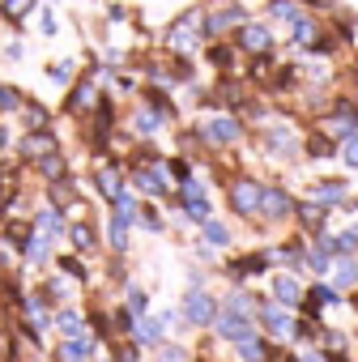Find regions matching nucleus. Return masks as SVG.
<instances>
[{"mask_svg": "<svg viewBox=\"0 0 358 362\" xmlns=\"http://www.w3.org/2000/svg\"><path fill=\"white\" fill-rule=\"evenodd\" d=\"M218 337H226V341H243V337H252V311H243V307H226V315H218Z\"/></svg>", "mask_w": 358, "mask_h": 362, "instance_id": "obj_1", "label": "nucleus"}, {"mask_svg": "<svg viewBox=\"0 0 358 362\" xmlns=\"http://www.w3.org/2000/svg\"><path fill=\"white\" fill-rule=\"evenodd\" d=\"M184 315H188L192 324H214V320H218V298H209L205 290H197V294H188Z\"/></svg>", "mask_w": 358, "mask_h": 362, "instance_id": "obj_2", "label": "nucleus"}, {"mask_svg": "<svg viewBox=\"0 0 358 362\" xmlns=\"http://www.w3.org/2000/svg\"><path fill=\"white\" fill-rule=\"evenodd\" d=\"M205 141H209V145H235V141H239V119H235V115L209 119V124H205Z\"/></svg>", "mask_w": 358, "mask_h": 362, "instance_id": "obj_3", "label": "nucleus"}, {"mask_svg": "<svg viewBox=\"0 0 358 362\" xmlns=\"http://www.w3.org/2000/svg\"><path fill=\"white\" fill-rule=\"evenodd\" d=\"M47 153H56V136L52 132H30V136H22V158H47Z\"/></svg>", "mask_w": 358, "mask_h": 362, "instance_id": "obj_4", "label": "nucleus"}, {"mask_svg": "<svg viewBox=\"0 0 358 362\" xmlns=\"http://www.w3.org/2000/svg\"><path fill=\"white\" fill-rule=\"evenodd\" d=\"M231 205L239 209V214H260V188L256 184H235V192H231Z\"/></svg>", "mask_w": 358, "mask_h": 362, "instance_id": "obj_5", "label": "nucleus"}, {"mask_svg": "<svg viewBox=\"0 0 358 362\" xmlns=\"http://www.w3.org/2000/svg\"><path fill=\"white\" fill-rule=\"evenodd\" d=\"M294 205H290V197L286 192H277V188H260V214L265 218H286Z\"/></svg>", "mask_w": 358, "mask_h": 362, "instance_id": "obj_6", "label": "nucleus"}, {"mask_svg": "<svg viewBox=\"0 0 358 362\" xmlns=\"http://www.w3.org/2000/svg\"><path fill=\"white\" fill-rule=\"evenodd\" d=\"M94 349H98V341L77 332V337H69V345L60 349V358H64V362H90V358H94Z\"/></svg>", "mask_w": 358, "mask_h": 362, "instance_id": "obj_7", "label": "nucleus"}, {"mask_svg": "<svg viewBox=\"0 0 358 362\" xmlns=\"http://www.w3.org/2000/svg\"><path fill=\"white\" fill-rule=\"evenodd\" d=\"M260 320L273 328V337H294V320H290L286 311H277V307H269V303H265V307H260Z\"/></svg>", "mask_w": 358, "mask_h": 362, "instance_id": "obj_8", "label": "nucleus"}, {"mask_svg": "<svg viewBox=\"0 0 358 362\" xmlns=\"http://www.w3.org/2000/svg\"><path fill=\"white\" fill-rule=\"evenodd\" d=\"M273 290H277V303H286V307H299V303H303V286H299L294 277H277Z\"/></svg>", "mask_w": 358, "mask_h": 362, "instance_id": "obj_9", "label": "nucleus"}, {"mask_svg": "<svg viewBox=\"0 0 358 362\" xmlns=\"http://www.w3.org/2000/svg\"><path fill=\"white\" fill-rule=\"evenodd\" d=\"M171 43H175L179 52H188V47H197V18H188V22H179V26L171 30Z\"/></svg>", "mask_w": 358, "mask_h": 362, "instance_id": "obj_10", "label": "nucleus"}, {"mask_svg": "<svg viewBox=\"0 0 358 362\" xmlns=\"http://www.w3.org/2000/svg\"><path fill=\"white\" fill-rule=\"evenodd\" d=\"M137 184H141L149 197H162V192H166V179H162L158 170H137Z\"/></svg>", "mask_w": 358, "mask_h": 362, "instance_id": "obj_11", "label": "nucleus"}, {"mask_svg": "<svg viewBox=\"0 0 358 362\" xmlns=\"http://www.w3.org/2000/svg\"><path fill=\"white\" fill-rule=\"evenodd\" d=\"M243 47L265 52V47H269V30H265V26H243Z\"/></svg>", "mask_w": 358, "mask_h": 362, "instance_id": "obj_12", "label": "nucleus"}, {"mask_svg": "<svg viewBox=\"0 0 358 362\" xmlns=\"http://www.w3.org/2000/svg\"><path fill=\"white\" fill-rule=\"evenodd\" d=\"M341 197H345V188H341V184H320V188L311 192V201H316V205H337Z\"/></svg>", "mask_w": 358, "mask_h": 362, "instance_id": "obj_13", "label": "nucleus"}, {"mask_svg": "<svg viewBox=\"0 0 358 362\" xmlns=\"http://www.w3.org/2000/svg\"><path fill=\"white\" fill-rule=\"evenodd\" d=\"M56 332L77 337V332H81V315H77V311H60V315H56Z\"/></svg>", "mask_w": 358, "mask_h": 362, "instance_id": "obj_14", "label": "nucleus"}, {"mask_svg": "<svg viewBox=\"0 0 358 362\" xmlns=\"http://www.w3.org/2000/svg\"><path fill=\"white\" fill-rule=\"evenodd\" d=\"M137 337H141L145 345H158V341H162V320H141V324H137Z\"/></svg>", "mask_w": 358, "mask_h": 362, "instance_id": "obj_15", "label": "nucleus"}, {"mask_svg": "<svg viewBox=\"0 0 358 362\" xmlns=\"http://www.w3.org/2000/svg\"><path fill=\"white\" fill-rule=\"evenodd\" d=\"M98 188H103L111 201H120V197H124V188H120V175H115V170H103V175H98Z\"/></svg>", "mask_w": 358, "mask_h": 362, "instance_id": "obj_16", "label": "nucleus"}, {"mask_svg": "<svg viewBox=\"0 0 358 362\" xmlns=\"http://www.w3.org/2000/svg\"><path fill=\"white\" fill-rule=\"evenodd\" d=\"M158 128H162V115H154V111H141V115H137V132L149 136V132H158Z\"/></svg>", "mask_w": 358, "mask_h": 362, "instance_id": "obj_17", "label": "nucleus"}, {"mask_svg": "<svg viewBox=\"0 0 358 362\" xmlns=\"http://www.w3.org/2000/svg\"><path fill=\"white\" fill-rule=\"evenodd\" d=\"M39 170H43L47 179H52V175L60 179V175H64V158H56V153H47V158H39Z\"/></svg>", "mask_w": 358, "mask_h": 362, "instance_id": "obj_18", "label": "nucleus"}, {"mask_svg": "<svg viewBox=\"0 0 358 362\" xmlns=\"http://www.w3.org/2000/svg\"><path fill=\"white\" fill-rule=\"evenodd\" d=\"M205 239H209L214 247H226V243H231V230L218 226V222H209V226H205Z\"/></svg>", "mask_w": 358, "mask_h": 362, "instance_id": "obj_19", "label": "nucleus"}, {"mask_svg": "<svg viewBox=\"0 0 358 362\" xmlns=\"http://www.w3.org/2000/svg\"><path fill=\"white\" fill-rule=\"evenodd\" d=\"M18 107H22L18 90H13V86H0V111H18Z\"/></svg>", "mask_w": 358, "mask_h": 362, "instance_id": "obj_20", "label": "nucleus"}, {"mask_svg": "<svg viewBox=\"0 0 358 362\" xmlns=\"http://www.w3.org/2000/svg\"><path fill=\"white\" fill-rule=\"evenodd\" d=\"M354 281H358V269H354L350 260H341V264H337V286H354Z\"/></svg>", "mask_w": 358, "mask_h": 362, "instance_id": "obj_21", "label": "nucleus"}, {"mask_svg": "<svg viewBox=\"0 0 358 362\" xmlns=\"http://www.w3.org/2000/svg\"><path fill=\"white\" fill-rule=\"evenodd\" d=\"M158 358L162 362H188V354L179 349V345H158Z\"/></svg>", "mask_w": 358, "mask_h": 362, "instance_id": "obj_22", "label": "nucleus"}, {"mask_svg": "<svg viewBox=\"0 0 358 362\" xmlns=\"http://www.w3.org/2000/svg\"><path fill=\"white\" fill-rule=\"evenodd\" d=\"M30 5H35V0H5V13H9V18H26Z\"/></svg>", "mask_w": 358, "mask_h": 362, "instance_id": "obj_23", "label": "nucleus"}, {"mask_svg": "<svg viewBox=\"0 0 358 362\" xmlns=\"http://www.w3.org/2000/svg\"><path fill=\"white\" fill-rule=\"evenodd\" d=\"M311 298H316L320 307H333V303H337V290H333V286H316V290H311Z\"/></svg>", "mask_w": 358, "mask_h": 362, "instance_id": "obj_24", "label": "nucleus"}, {"mask_svg": "<svg viewBox=\"0 0 358 362\" xmlns=\"http://www.w3.org/2000/svg\"><path fill=\"white\" fill-rule=\"evenodd\" d=\"M239 349H243V358H265V345H260L256 337H243V341H239Z\"/></svg>", "mask_w": 358, "mask_h": 362, "instance_id": "obj_25", "label": "nucleus"}, {"mask_svg": "<svg viewBox=\"0 0 358 362\" xmlns=\"http://www.w3.org/2000/svg\"><path fill=\"white\" fill-rule=\"evenodd\" d=\"M145 303H149V298H145V290H137V286H132V290H128V311H137V315H141V311H145Z\"/></svg>", "mask_w": 358, "mask_h": 362, "instance_id": "obj_26", "label": "nucleus"}, {"mask_svg": "<svg viewBox=\"0 0 358 362\" xmlns=\"http://www.w3.org/2000/svg\"><path fill=\"white\" fill-rule=\"evenodd\" d=\"M73 243H77V247H90V243H94V230H90V226H73Z\"/></svg>", "mask_w": 358, "mask_h": 362, "instance_id": "obj_27", "label": "nucleus"}, {"mask_svg": "<svg viewBox=\"0 0 358 362\" xmlns=\"http://www.w3.org/2000/svg\"><path fill=\"white\" fill-rule=\"evenodd\" d=\"M52 77H56V81H69V77H73V64H52Z\"/></svg>", "mask_w": 358, "mask_h": 362, "instance_id": "obj_28", "label": "nucleus"}, {"mask_svg": "<svg viewBox=\"0 0 358 362\" xmlns=\"http://www.w3.org/2000/svg\"><path fill=\"white\" fill-rule=\"evenodd\" d=\"M90 98H94V90H90V86H81V90H77V98H73V107H86Z\"/></svg>", "mask_w": 358, "mask_h": 362, "instance_id": "obj_29", "label": "nucleus"}, {"mask_svg": "<svg viewBox=\"0 0 358 362\" xmlns=\"http://www.w3.org/2000/svg\"><path fill=\"white\" fill-rule=\"evenodd\" d=\"M345 162H350V166H358V141H350V145H345Z\"/></svg>", "mask_w": 358, "mask_h": 362, "instance_id": "obj_30", "label": "nucleus"}, {"mask_svg": "<svg viewBox=\"0 0 358 362\" xmlns=\"http://www.w3.org/2000/svg\"><path fill=\"white\" fill-rule=\"evenodd\" d=\"M120 362H137V354H132V349H124V354H120Z\"/></svg>", "mask_w": 358, "mask_h": 362, "instance_id": "obj_31", "label": "nucleus"}]
</instances>
